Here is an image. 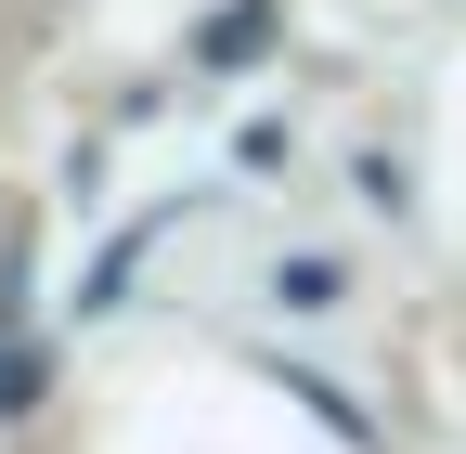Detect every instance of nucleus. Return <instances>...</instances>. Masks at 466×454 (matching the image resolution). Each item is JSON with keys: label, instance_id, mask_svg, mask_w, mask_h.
I'll use <instances>...</instances> for the list:
<instances>
[]
</instances>
